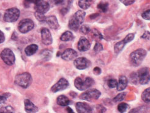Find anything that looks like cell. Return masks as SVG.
<instances>
[{
  "label": "cell",
  "instance_id": "12",
  "mask_svg": "<svg viewBox=\"0 0 150 113\" xmlns=\"http://www.w3.org/2000/svg\"><path fill=\"white\" fill-rule=\"evenodd\" d=\"M74 65L77 69L83 70L89 67L91 65V62L86 58L79 57L75 60L74 62Z\"/></svg>",
  "mask_w": 150,
  "mask_h": 113
},
{
  "label": "cell",
  "instance_id": "28",
  "mask_svg": "<svg viewBox=\"0 0 150 113\" xmlns=\"http://www.w3.org/2000/svg\"><path fill=\"white\" fill-rule=\"evenodd\" d=\"M98 8L102 12H106L108 9V4L105 2H101L98 5Z\"/></svg>",
  "mask_w": 150,
  "mask_h": 113
},
{
  "label": "cell",
  "instance_id": "7",
  "mask_svg": "<svg viewBox=\"0 0 150 113\" xmlns=\"http://www.w3.org/2000/svg\"><path fill=\"white\" fill-rule=\"evenodd\" d=\"M101 95V93L99 90L93 89L88 90L85 92H83L80 96V98L83 100L88 101V102H93L94 100H96Z\"/></svg>",
  "mask_w": 150,
  "mask_h": 113
},
{
  "label": "cell",
  "instance_id": "13",
  "mask_svg": "<svg viewBox=\"0 0 150 113\" xmlns=\"http://www.w3.org/2000/svg\"><path fill=\"white\" fill-rule=\"evenodd\" d=\"M69 84L66 79L61 78L59 80L52 86L51 88L52 92L53 93H56L61 90H64L69 87Z\"/></svg>",
  "mask_w": 150,
  "mask_h": 113
},
{
  "label": "cell",
  "instance_id": "27",
  "mask_svg": "<svg viewBox=\"0 0 150 113\" xmlns=\"http://www.w3.org/2000/svg\"><path fill=\"white\" fill-rule=\"evenodd\" d=\"M126 96V92H121L113 98V102L115 103L121 102L125 98Z\"/></svg>",
  "mask_w": 150,
  "mask_h": 113
},
{
  "label": "cell",
  "instance_id": "16",
  "mask_svg": "<svg viewBox=\"0 0 150 113\" xmlns=\"http://www.w3.org/2000/svg\"><path fill=\"white\" fill-rule=\"evenodd\" d=\"M91 47V44L88 39L85 37H81L79 39L77 48L81 52H85L90 49Z\"/></svg>",
  "mask_w": 150,
  "mask_h": 113
},
{
  "label": "cell",
  "instance_id": "34",
  "mask_svg": "<svg viewBox=\"0 0 150 113\" xmlns=\"http://www.w3.org/2000/svg\"><path fill=\"white\" fill-rule=\"evenodd\" d=\"M35 16L36 17V18L38 20L39 22H45V17L44 16V14H40V13H38L37 12H36L35 13Z\"/></svg>",
  "mask_w": 150,
  "mask_h": 113
},
{
  "label": "cell",
  "instance_id": "15",
  "mask_svg": "<svg viewBox=\"0 0 150 113\" xmlns=\"http://www.w3.org/2000/svg\"><path fill=\"white\" fill-rule=\"evenodd\" d=\"M77 52L72 49H67L65 50L61 57L66 61H71L77 57Z\"/></svg>",
  "mask_w": 150,
  "mask_h": 113
},
{
  "label": "cell",
  "instance_id": "42",
  "mask_svg": "<svg viewBox=\"0 0 150 113\" xmlns=\"http://www.w3.org/2000/svg\"><path fill=\"white\" fill-rule=\"evenodd\" d=\"M5 40V36L3 31L0 30V44L3 43Z\"/></svg>",
  "mask_w": 150,
  "mask_h": 113
},
{
  "label": "cell",
  "instance_id": "14",
  "mask_svg": "<svg viewBox=\"0 0 150 113\" xmlns=\"http://www.w3.org/2000/svg\"><path fill=\"white\" fill-rule=\"evenodd\" d=\"M41 39L44 44L46 45H49L53 43V39L51 33L48 28H43L41 30Z\"/></svg>",
  "mask_w": 150,
  "mask_h": 113
},
{
  "label": "cell",
  "instance_id": "39",
  "mask_svg": "<svg viewBox=\"0 0 150 113\" xmlns=\"http://www.w3.org/2000/svg\"><path fill=\"white\" fill-rule=\"evenodd\" d=\"M102 71L99 67H95L93 69V73L95 75H99L101 74Z\"/></svg>",
  "mask_w": 150,
  "mask_h": 113
},
{
  "label": "cell",
  "instance_id": "5",
  "mask_svg": "<svg viewBox=\"0 0 150 113\" xmlns=\"http://www.w3.org/2000/svg\"><path fill=\"white\" fill-rule=\"evenodd\" d=\"M94 84V79L90 77H86L84 80L80 77H77L74 81L75 87L79 90H85L89 89Z\"/></svg>",
  "mask_w": 150,
  "mask_h": 113
},
{
  "label": "cell",
  "instance_id": "18",
  "mask_svg": "<svg viewBox=\"0 0 150 113\" xmlns=\"http://www.w3.org/2000/svg\"><path fill=\"white\" fill-rule=\"evenodd\" d=\"M45 22L49 26V27L51 29L57 30L59 26L57 17L54 16H51L46 17Z\"/></svg>",
  "mask_w": 150,
  "mask_h": 113
},
{
  "label": "cell",
  "instance_id": "2",
  "mask_svg": "<svg viewBox=\"0 0 150 113\" xmlns=\"http://www.w3.org/2000/svg\"><path fill=\"white\" fill-rule=\"evenodd\" d=\"M85 15V12L83 11L79 10L77 11L69 20L68 24L69 28L73 31H77L80 25L83 23Z\"/></svg>",
  "mask_w": 150,
  "mask_h": 113
},
{
  "label": "cell",
  "instance_id": "3",
  "mask_svg": "<svg viewBox=\"0 0 150 113\" xmlns=\"http://www.w3.org/2000/svg\"><path fill=\"white\" fill-rule=\"evenodd\" d=\"M147 52L144 49H138L132 52L129 55V60L134 66H139L146 56Z\"/></svg>",
  "mask_w": 150,
  "mask_h": 113
},
{
  "label": "cell",
  "instance_id": "25",
  "mask_svg": "<svg viewBox=\"0 0 150 113\" xmlns=\"http://www.w3.org/2000/svg\"><path fill=\"white\" fill-rule=\"evenodd\" d=\"M40 56L45 61H48L52 57V52L48 49H45L40 53Z\"/></svg>",
  "mask_w": 150,
  "mask_h": 113
},
{
  "label": "cell",
  "instance_id": "21",
  "mask_svg": "<svg viewBox=\"0 0 150 113\" xmlns=\"http://www.w3.org/2000/svg\"><path fill=\"white\" fill-rule=\"evenodd\" d=\"M38 49V46L36 44H33L28 45L25 49V52L27 56H31L35 54Z\"/></svg>",
  "mask_w": 150,
  "mask_h": 113
},
{
  "label": "cell",
  "instance_id": "40",
  "mask_svg": "<svg viewBox=\"0 0 150 113\" xmlns=\"http://www.w3.org/2000/svg\"><path fill=\"white\" fill-rule=\"evenodd\" d=\"M7 99V97L5 95H0V106L5 103Z\"/></svg>",
  "mask_w": 150,
  "mask_h": 113
},
{
  "label": "cell",
  "instance_id": "4",
  "mask_svg": "<svg viewBox=\"0 0 150 113\" xmlns=\"http://www.w3.org/2000/svg\"><path fill=\"white\" fill-rule=\"evenodd\" d=\"M15 83L22 87V88H27L30 85L32 82V77L29 72H23L22 74L18 75L15 77Z\"/></svg>",
  "mask_w": 150,
  "mask_h": 113
},
{
  "label": "cell",
  "instance_id": "35",
  "mask_svg": "<svg viewBox=\"0 0 150 113\" xmlns=\"http://www.w3.org/2000/svg\"><path fill=\"white\" fill-rule=\"evenodd\" d=\"M103 50V46L99 43H96L94 47V50L95 52H100Z\"/></svg>",
  "mask_w": 150,
  "mask_h": 113
},
{
  "label": "cell",
  "instance_id": "9",
  "mask_svg": "<svg viewBox=\"0 0 150 113\" xmlns=\"http://www.w3.org/2000/svg\"><path fill=\"white\" fill-rule=\"evenodd\" d=\"M35 27V23H34L32 20L30 18H25L22 20L18 25V28L20 33H26L33 29Z\"/></svg>",
  "mask_w": 150,
  "mask_h": 113
},
{
  "label": "cell",
  "instance_id": "19",
  "mask_svg": "<svg viewBox=\"0 0 150 113\" xmlns=\"http://www.w3.org/2000/svg\"><path fill=\"white\" fill-rule=\"evenodd\" d=\"M24 104H25V111L27 112L33 113V112H37L38 111V108L28 99H25Z\"/></svg>",
  "mask_w": 150,
  "mask_h": 113
},
{
  "label": "cell",
  "instance_id": "37",
  "mask_svg": "<svg viewBox=\"0 0 150 113\" xmlns=\"http://www.w3.org/2000/svg\"><path fill=\"white\" fill-rule=\"evenodd\" d=\"M120 1L126 6H129L135 2V0H120Z\"/></svg>",
  "mask_w": 150,
  "mask_h": 113
},
{
  "label": "cell",
  "instance_id": "44",
  "mask_svg": "<svg viewBox=\"0 0 150 113\" xmlns=\"http://www.w3.org/2000/svg\"><path fill=\"white\" fill-rule=\"evenodd\" d=\"M66 110L68 112H74L73 110H72L70 107H67V109H66Z\"/></svg>",
  "mask_w": 150,
  "mask_h": 113
},
{
  "label": "cell",
  "instance_id": "30",
  "mask_svg": "<svg viewBox=\"0 0 150 113\" xmlns=\"http://www.w3.org/2000/svg\"><path fill=\"white\" fill-rule=\"evenodd\" d=\"M129 108V105L126 103H121L118 106V110L120 112H125Z\"/></svg>",
  "mask_w": 150,
  "mask_h": 113
},
{
  "label": "cell",
  "instance_id": "17",
  "mask_svg": "<svg viewBox=\"0 0 150 113\" xmlns=\"http://www.w3.org/2000/svg\"><path fill=\"white\" fill-rule=\"evenodd\" d=\"M76 110L79 113H90L92 112L91 106L85 102H78L76 105Z\"/></svg>",
  "mask_w": 150,
  "mask_h": 113
},
{
  "label": "cell",
  "instance_id": "6",
  "mask_svg": "<svg viewBox=\"0 0 150 113\" xmlns=\"http://www.w3.org/2000/svg\"><path fill=\"white\" fill-rule=\"evenodd\" d=\"M20 11L16 8H12L6 10L4 15V20L6 22H15L18 19Z\"/></svg>",
  "mask_w": 150,
  "mask_h": 113
},
{
  "label": "cell",
  "instance_id": "11",
  "mask_svg": "<svg viewBox=\"0 0 150 113\" xmlns=\"http://www.w3.org/2000/svg\"><path fill=\"white\" fill-rule=\"evenodd\" d=\"M137 77L140 84H147L150 81V74L147 68H142L139 70Z\"/></svg>",
  "mask_w": 150,
  "mask_h": 113
},
{
  "label": "cell",
  "instance_id": "43",
  "mask_svg": "<svg viewBox=\"0 0 150 113\" xmlns=\"http://www.w3.org/2000/svg\"><path fill=\"white\" fill-rule=\"evenodd\" d=\"M50 1L55 5H59V4H62L64 0H50Z\"/></svg>",
  "mask_w": 150,
  "mask_h": 113
},
{
  "label": "cell",
  "instance_id": "38",
  "mask_svg": "<svg viewBox=\"0 0 150 113\" xmlns=\"http://www.w3.org/2000/svg\"><path fill=\"white\" fill-rule=\"evenodd\" d=\"M141 38L142 39H147V40H149L150 39V32L145 31L144 34L142 35Z\"/></svg>",
  "mask_w": 150,
  "mask_h": 113
},
{
  "label": "cell",
  "instance_id": "8",
  "mask_svg": "<svg viewBox=\"0 0 150 113\" xmlns=\"http://www.w3.org/2000/svg\"><path fill=\"white\" fill-rule=\"evenodd\" d=\"M3 62L9 66L14 64L16 61V57L12 50L9 48H6L1 52L0 54Z\"/></svg>",
  "mask_w": 150,
  "mask_h": 113
},
{
  "label": "cell",
  "instance_id": "41",
  "mask_svg": "<svg viewBox=\"0 0 150 113\" xmlns=\"http://www.w3.org/2000/svg\"><path fill=\"white\" fill-rule=\"evenodd\" d=\"M98 112H105L106 111V108L104 107V106H102V105H98Z\"/></svg>",
  "mask_w": 150,
  "mask_h": 113
},
{
  "label": "cell",
  "instance_id": "22",
  "mask_svg": "<svg viewBox=\"0 0 150 113\" xmlns=\"http://www.w3.org/2000/svg\"><path fill=\"white\" fill-rule=\"evenodd\" d=\"M57 103L61 106H67L70 104V100L66 96L61 95L57 98Z\"/></svg>",
  "mask_w": 150,
  "mask_h": 113
},
{
  "label": "cell",
  "instance_id": "32",
  "mask_svg": "<svg viewBox=\"0 0 150 113\" xmlns=\"http://www.w3.org/2000/svg\"><path fill=\"white\" fill-rule=\"evenodd\" d=\"M107 85L110 88H115L118 85V82L115 79H111L108 81Z\"/></svg>",
  "mask_w": 150,
  "mask_h": 113
},
{
  "label": "cell",
  "instance_id": "10",
  "mask_svg": "<svg viewBox=\"0 0 150 113\" xmlns=\"http://www.w3.org/2000/svg\"><path fill=\"white\" fill-rule=\"evenodd\" d=\"M134 33H129L128 34L124 39H122V41L116 43L114 45V52L116 54H119V53L124 49L125 46L129 43V42L132 41L134 39Z\"/></svg>",
  "mask_w": 150,
  "mask_h": 113
},
{
  "label": "cell",
  "instance_id": "33",
  "mask_svg": "<svg viewBox=\"0 0 150 113\" xmlns=\"http://www.w3.org/2000/svg\"><path fill=\"white\" fill-rule=\"evenodd\" d=\"M92 35L96 39H102V38H103V36H102L101 33L96 29H93L92 30Z\"/></svg>",
  "mask_w": 150,
  "mask_h": 113
},
{
  "label": "cell",
  "instance_id": "26",
  "mask_svg": "<svg viewBox=\"0 0 150 113\" xmlns=\"http://www.w3.org/2000/svg\"><path fill=\"white\" fill-rule=\"evenodd\" d=\"M142 100L145 103H150V87L145 89L142 94Z\"/></svg>",
  "mask_w": 150,
  "mask_h": 113
},
{
  "label": "cell",
  "instance_id": "23",
  "mask_svg": "<svg viewBox=\"0 0 150 113\" xmlns=\"http://www.w3.org/2000/svg\"><path fill=\"white\" fill-rule=\"evenodd\" d=\"M74 35L72 34V33L69 31H67L64 32L63 34L61 36L60 39L62 41L64 42H67V41H70L73 40L74 39Z\"/></svg>",
  "mask_w": 150,
  "mask_h": 113
},
{
  "label": "cell",
  "instance_id": "29",
  "mask_svg": "<svg viewBox=\"0 0 150 113\" xmlns=\"http://www.w3.org/2000/svg\"><path fill=\"white\" fill-rule=\"evenodd\" d=\"M14 112V109L11 106H3L0 109V112L1 113H12Z\"/></svg>",
  "mask_w": 150,
  "mask_h": 113
},
{
  "label": "cell",
  "instance_id": "24",
  "mask_svg": "<svg viewBox=\"0 0 150 113\" xmlns=\"http://www.w3.org/2000/svg\"><path fill=\"white\" fill-rule=\"evenodd\" d=\"M93 3V0H79V6L82 9L89 8Z\"/></svg>",
  "mask_w": 150,
  "mask_h": 113
},
{
  "label": "cell",
  "instance_id": "20",
  "mask_svg": "<svg viewBox=\"0 0 150 113\" xmlns=\"http://www.w3.org/2000/svg\"><path fill=\"white\" fill-rule=\"evenodd\" d=\"M128 84V80L126 76H121L119 77V81L117 86V89L119 92L124 90Z\"/></svg>",
  "mask_w": 150,
  "mask_h": 113
},
{
  "label": "cell",
  "instance_id": "1",
  "mask_svg": "<svg viewBox=\"0 0 150 113\" xmlns=\"http://www.w3.org/2000/svg\"><path fill=\"white\" fill-rule=\"evenodd\" d=\"M31 4H35L36 12L40 14H45L50 9V4L45 0H25L24 6L26 8H28Z\"/></svg>",
  "mask_w": 150,
  "mask_h": 113
},
{
  "label": "cell",
  "instance_id": "36",
  "mask_svg": "<svg viewBox=\"0 0 150 113\" xmlns=\"http://www.w3.org/2000/svg\"><path fill=\"white\" fill-rule=\"evenodd\" d=\"M142 17L143 18L148 20V21H150V9L143 12L142 14Z\"/></svg>",
  "mask_w": 150,
  "mask_h": 113
},
{
  "label": "cell",
  "instance_id": "31",
  "mask_svg": "<svg viewBox=\"0 0 150 113\" xmlns=\"http://www.w3.org/2000/svg\"><path fill=\"white\" fill-rule=\"evenodd\" d=\"M80 31L81 33L83 34H88L91 31L90 26L88 25H83L82 26H81V27H80Z\"/></svg>",
  "mask_w": 150,
  "mask_h": 113
}]
</instances>
